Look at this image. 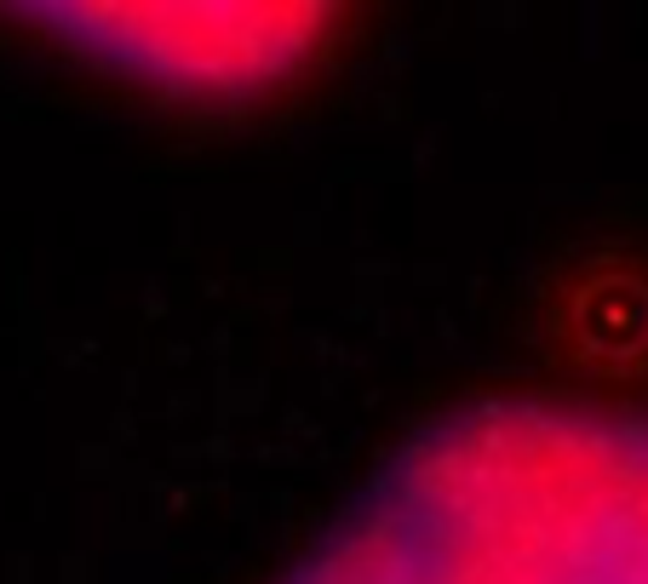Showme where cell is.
Here are the masks:
<instances>
[{
    "label": "cell",
    "instance_id": "1",
    "mask_svg": "<svg viewBox=\"0 0 648 584\" xmlns=\"http://www.w3.org/2000/svg\"><path fill=\"white\" fill-rule=\"evenodd\" d=\"M282 584H648V419L459 413L396 453Z\"/></svg>",
    "mask_w": 648,
    "mask_h": 584
},
{
    "label": "cell",
    "instance_id": "2",
    "mask_svg": "<svg viewBox=\"0 0 648 584\" xmlns=\"http://www.w3.org/2000/svg\"><path fill=\"white\" fill-rule=\"evenodd\" d=\"M69 30H87V41L110 46L133 69H167V75H213V81H241V75L276 69L310 30L305 7H92L64 12Z\"/></svg>",
    "mask_w": 648,
    "mask_h": 584
}]
</instances>
